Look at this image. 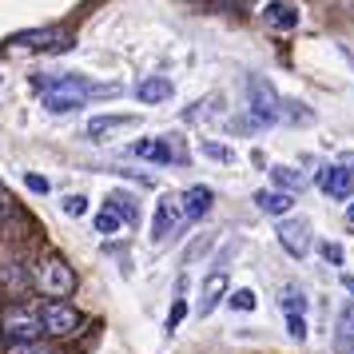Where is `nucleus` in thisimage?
<instances>
[{"label":"nucleus","mask_w":354,"mask_h":354,"mask_svg":"<svg viewBox=\"0 0 354 354\" xmlns=\"http://www.w3.org/2000/svg\"><path fill=\"white\" fill-rule=\"evenodd\" d=\"M287 335H290V338H299V342L306 338V319H303V315H295V319H287Z\"/></svg>","instance_id":"c85d7f7f"},{"label":"nucleus","mask_w":354,"mask_h":354,"mask_svg":"<svg viewBox=\"0 0 354 354\" xmlns=\"http://www.w3.org/2000/svg\"><path fill=\"white\" fill-rule=\"evenodd\" d=\"M215 203V192L211 187H187L183 192V211H187V219H203Z\"/></svg>","instance_id":"dca6fc26"},{"label":"nucleus","mask_w":354,"mask_h":354,"mask_svg":"<svg viewBox=\"0 0 354 354\" xmlns=\"http://www.w3.org/2000/svg\"><path fill=\"white\" fill-rule=\"evenodd\" d=\"M8 354H56L44 342H8Z\"/></svg>","instance_id":"393cba45"},{"label":"nucleus","mask_w":354,"mask_h":354,"mask_svg":"<svg viewBox=\"0 0 354 354\" xmlns=\"http://www.w3.org/2000/svg\"><path fill=\"white\" fill-rule=\"evenodd\" d=\"M223 295H227V274H207L203 279V290H199V315H211L215 306L223 303Z\"/></svg>","instance_id":"4468645a"},{"label":"nucleus","mask_w":354,"mask_h":354,"mask_svg":"<svg viewBox=\"0 0 354 354\" xmlns=\"http://www.w3.org/2000/svg\"><path fill=\"white\" fill-rule=\"evenodd\" d=\"M171 92H176V84L167 76H144L136 84V100L140 104H163V100H171Z\"/></svg>","instance_id":"f8f14e48"},{"label":"nucleus","mask_w":354,"mask_h":354,"mask_svg":"<svg viewBox=\"0 0 354 354\" xmlns=\"http://www.w3.org/2000/svg\"><path fill=\"white\" fill-rule=\"evenodd\" d=\"M322 259H326V263H342V247H338V243H322Z\"/></svg>","instance_id":"c756f323"},{"label":"nucleus","mask_w":354,"mask_h":354,"mask_svg":"<svg viewBox=\"0 0 354 354\" xmlns=\"http://www.w3.org/2000/svg\"><path fill=\"white\" fill-rule=\"evenodd\" d=\"M92 96H120V84H88L84 76H72V72L44 84V108L52 115L84 108V100H92Z\"/></svg>","instance_id":"f257e3e1"},{"label":"nucleus","mask_w":354,"mask_h":354,"mask_svg":"<svg viewBox=\"0 0 354 354\" xmlns=\"http://www.w3.org/2000/svg\"><path fill=\"white\" fill-rule=\"evenodd\" d=\"M271 179L279 183V192H287V195H295V192H303V187H306V176H303V171L283 167V163H274V167H271Z\"/></svg>","instance_id":"a211bd4d"},{"label":"nucleus","mask_w":354,"mask_h":354,"mask_svg":"<svg viewBox=\"0 0 354 354\" xmlns=\"http://www.w3.org/2000/svg\"><path fill=\"white\" fill-rule=\"evenodd\" d=\"M346 223H351V227H354V207H351V211H346Z\"/></svg>","instance_id":"72a5a7b5"},{"label":"nucleus","mask_w":354,"mask_h":354,"mask_svg":"<svg viewBox=\"0 0 354 354\" xmlns=\"http://www.w3.org/2000/svg\"><path fill=\"white\" fill-rule=\"evenodd\" d=\"M183 315H187V303H183V299H176V306L167 310V330H179V322H183Z\"/></svg>","instance_id":"cd10ccee"},{"label":"nucleus","mask_w":354,"mask_h":354,"mask_svg":"<svg viewBox=\"0 0 354 354\" xmlns=\"http://www.w3.org/2000/svg\"><path fill=\"white\" fill-rule=\"evenodd\" d=\"M335 354H354V306H342L335 322Z\"/></svg>","instance_id":"2eb2a0df"},{"label":"nucleus","mask_w":354,"mask_h":354,"mask_svg":"<svg viewBox=\"0 0 354 354\" xmlns=\"http://www.w3.org/2000/svg\"><path fill=\"white\" fill-rule=\"evenodd\" d=\"M60 207H64V215H84V211H88V199H84V195H64Z\"/></svg>","instance_id":"bb28decb"},{"label":"nucleus","mask_w":354,"mask_h":354,"mask_svg":"<svg viewBox=\"0 0 354 354\" xmlns=\"http://www.w3.org/2000/svg\"><path fill=\"white\" fill-rule=\"evenodd\" d=\"M319 187L330 195V199H354V171H346L342 163H338V167H322Z\"/></svg>","instance_id":"9b49d317"},{"label":"nucleus","mask_w":354,"mask_h":354,"mask_svg":"<svg viewBox=\"0 0 354 354\" xmlns=\"http://www.w3.org/2000/svg\"><path fill=\"white\" fill-rule=\"evenodd\" d=\"M299 20H303V12H299L295 4H287V0H267V4H263V24L274 28V32L299 28Z\"/></svg>","instance_id":"9d476101"},{"label":"nucleus","mask_w":354,"mask_h":354,"mask_svg":"<svg viewBox=\"0 0 354 354\" xmlns=\"http://www.w3.org/2000/svg\"><path fill=\"white\" fill-rule=\"evenodd\" d=\"M203 151H207L211 160H235V156H231L227 147H219V144H203Z\"/></svg>","instance_id":"7c9ffc66"},{"label":"nucleus","mask_w":354,"mask_h":354,"mask_svg":"<svg viewBox=\"0 0 354 354\" xmlns=\"http://www.w3.org/2000/svg\"><path fill=\"white\" fill-rule=\"evenodd\" d=\"M28 287H36L28 267H20V263H0V290H4V295H24Z\"/></svg>","instance_id":"ddd939ff"},{"label":"nucleus","mask_w":354,"mask_h":354,"mask_svg":"<svg viewBox=\"0 0 354 354\" xmlns=\"http://www.w3.org/2000/svg\"><path fill=\"white\" fill-rule=\"evenodd\" d=\"M108 207L124 219V223H140V211H136V203H131V195L128 192H108V199H104Z\"/></svg>","instance_id":"aec40b11"},{"label":"nucleus","mask_w":354,"mask_h":354,"mask_svg":"<svg viewBox=\"0 0 354 354\" xmlns=\"http://www.w3.org/2000/svg\"><path fill=\"white\" fill-rule=\"evenodd\" d=\"M183 219H187V211H183V195H163L160 207H156V227H151V235H156V239H167Z\"/></svg>","instance_id":"1a4fd4ad"},{"label":"nucleus","mask_w":354,"mask_h":354,"mask_svg":"<svg viewBox=\"0 0 354 354\" xmlns=\"http://www.w3.org/2000/svg\"><path fill=\"white\" fill-rule=\"evenodd\" d=\"M274 235L283 243V251L295 259H303L310 251V223L306 219H283V223L274 227Z\"/></svg>","instance_id":"6e6552de"},{"label":"nucleus","mask_w":354,"mask_h":354,"mask_svg":"<svg viewBox=\"0 0 354 354\" xmlns=\"http://www.w3.org/2000/svg\"><path fill=\"white\" fill-rule=\"evenodd\" d=\"M342 287H346V290L354 295V274H342Z\"/></svg>","instance_id":"473e14b6"},{"label":"nucleus","mask_w":354,"mask_h":354,"mask_svg":"<svg viewBox=\"0 0 354 354\" xmlns=\"http://www.w3.org/2000/svg\"><path fill=\"white\" fill-rule=\"evenodd\" d=\"M227 303H231V310H255L259 299H255V290L243 287V290H235V295H227Z\"/></svg>","instance_id":"b1692460"},{"label":"nucleus","mask_w":354,"mask_h":354,"mask_svg":"<svg viewBox=\"0 0 354 354\" xmlns=\"http://www.w3.org/2000/svg\"><path fill=\"white\" fill-rule=\"evenodd\" d=\"M32 283L44 290V295H52V299H68V295L76 290V271L64 263V255L44 251L32 267Z\"/></svg>","instance_id":"f03ea898"},{"label":"nucleus","mask_w":354,"mask_h":354,"mask_svg":"<svg viewBox=\"0 0 354 354\" xmlns=\"http://www.w3.org/2000/svg\"><path fill=\"white\" fill-rule=\"evenodd\" d=\"M4 335H8V342H40L44 322H40V315H28V310L12 306V310L4 315Z\"/></svg>","instance_id":"0eeeda50"},{"label":"nucleus","mask_w":354,"mask_h":354,"mask_svg":"<svg viewBox=\"0 0 354 354\" xmlns=\"http://www.w3.org/2000/svg\"><path fill=\"white\" fill-rule=\"evenodd\" d=\"M136 124V115H96V120H88V136H108V131H120V128H131Z\"/></svg>","instance_id":"6ab92c4d"},{"label":"nucleus","mask_w":354,"mask_h":354,"mask_svg":"<svg viewBox=\"0 0 354 354\" xmlns=\"http://www.w3.org/2000/svg\"><path fill=\"white\" fill-rule=\"evenodd\" d=\"M40 322H44V330L56 338L72 335L76 326H80V310L68 303V299H48V303L40 306Z\"/></svg>","instance_id":"423d86ee"},{"label":"nucleus","mask_w":354,"mask_h":354,"mask_svg":"<svg viewBox=\"0 0 354 354\" xmlns=\"http://www.w3.org/2000/svg\"><path fill=\"white\" fill-rule=\"evenodd\" d=\"M131 156L151 160V163H187V147H183L179 136H156V140L131 144Z\"/></svg>","instance_id":"20e7f679"},{"label":"nucleus","mask_w":354,"mask_h":354,"mask_svg":"<svg viewBox=\"0 0 354 354\" xmlns=\"http://www.w3.org/2000/svg\"><path fill=\"white\" fill-rule=\"evenodd\" d=\"M8 215H12V195H8L4 187H0V223H4Z\"/></svg>","instance_id":"2f4dec72"},{"label":"nucleus","mask_w":354,"mask_h":354,"mask_svg":"<svg viewBox=\"0 0 354 354\" xmlns=\"http://www.w3.org/2000/svg\"><path fill=\"white\" fill-rule=\"evenodd\" d=\"M283 120H295V124H310L315 112L306 104H295V100H283Z\"/></svg>","instance_id":"4be33fe9"},{"label":"nucleus","mask_w":354,"mask_h":354,"mask_svg":"<svg viewBox=\"0 0 354 354\" xmlns=\"http://www.w3.org/2000/svg\"><path fill=\"white\" fill-rule=\"evenodd\" d=\"M255 203H259V211L263 215H287L290 211V195L287 192H255Z\"/></svg>","instance_id":"f3484780"},{"label":"nucleus","mask_w":354,"mask_h":354,"mask_svg":"<svg viewBox=\"0 0 354 354\" xmlns=\"http://www.w3.org/2000/svg\"><path fill=\"white\" fill-rule=\"evenodd\" d=\"M283 310H287V319L303 315V310H306V295L299 287H283Z\"/></svg>","instance_id":"412c9836"},{"label":"nucleus","mask_w":354,"mask_h":354,"mask_svg":"<svg viewBox=\"0 0 354 354\" xmlns=\"http://www.w3.org/2000/svg\"><path fill=\"white\" fill-rule=\"evenodd\" d=\"M247 104H251V115H255L259 124H279L283 120V100H279V92L263 76L247 80Z\"/></svg>","instance_id":"7ed1b4c3"},{"label":"nucleus","mask_w":354,"mask_h":354,"mask_svg":"<svg viewBox=\"0 0 354 354\" xmlns=\"http://www.w3.org/2000/svg\"><path fill=\"white\" fill-rule=\"evenodd\" d=\"M120 223H124V219H120L112 207H104L96 215V231H100V235H115V231H120Z\"/></svg>","instance_id":"5701e85b"},{"label":"nucleus","mask_w":354,"mask_h":354,"mask_svg":"<svg viewBox=\"0 0 354 354\" xmlns=\"http://www.w3.org/2000/svg\"><path fill=\"white\" fill-rule=\"evenodd\" d=\"M8 48H72V32L68 28H24V32H12L4 40Z\"/></svg>","instance_id":"39448f33"},{"label":"nucleus","mask_w":354,"mask_h":354,"mask_svg":"<svg viewBox=\"0 0 354 354\" xmlns=\"http://www.w3.org/2000/svg\"><path fill=\"white\" fill-rule=\"evenodd\" d=\"M24 187H28V192H36V195H48L52 192V183L44 176H36V171H28V176H24Z\"/></svg>","instance_id":"a878e982"}]
</instances>
